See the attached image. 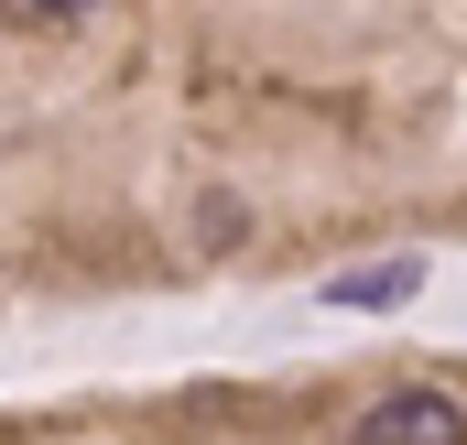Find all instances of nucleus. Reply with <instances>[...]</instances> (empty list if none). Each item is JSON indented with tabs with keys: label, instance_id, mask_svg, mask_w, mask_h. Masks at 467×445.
Instances as JSON below:
<instances>
[{
	"label": "nucleus",
	"instance_id": "obj_4",
	"mask_svg": "<svg viewBox=\"0 0 467 445\" xmlns=\"http://www.w3.org/2000/svg\"><path fill=\"white\" fill-rule=\"evenodd\" d=\"M0 22H11V0H0Z\"/></svg>",
	"mask_w": 467,
	"mask_h": 445
},
{
	"label": "nucleus",
	"instance_id": "obj_3",
	"mask_svg": "<svg viewBox=\"0 0 467 445\" xmlns=\"http://www.w3.org/2000/svg\"><path fill=\"white\" fill-rule=\"evenodd\" d=\"M22 11H55V22H66V11H99V0H22Z\"/></svg>",
	"mask_w": 467,
	"mask_h": 445
},
{
	"label": "nucleus",
	"instance_id": "obj_1",
	"mask_svg": "<svg viewBox=\"0 0 467 445\" xmlns=\"http://www.w3.org/2000/svg\"><path fill=\"white\" fill-rule=\"evenodd\" d=\"M358 445H467V413L446 391H380L358 413Z\"/></svg>",
	"mask_w": 467,
	"mask_h": 445
},
{
	"label": "nucleus",
	"instance_id": "obj_2",
	"mask_svg": "<svg viewBox=\"0 0 467 445\" xmlns=\"http://www.w3.org/2000/svg\"><path fill=\"white\" fill-rule=\"evenodd\" d=\"M424 294V261H380V272H337L327 283V305L337 316H369V305H413Z\"/></svg>",
	"mask_w": 467,
	"mask_h": 445
}]
</instances>
